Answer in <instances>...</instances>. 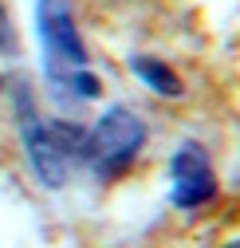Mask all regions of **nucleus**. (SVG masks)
I'll list each match as a JSON object with an SVG mask.
<instances>
[{
	"mask_svg": "<svg viewBox=\"0 0 240 248\" xmlns=\"http://www.w3.org/2000/svg\"><path fill=\"white\" fill-rule=\"evenodd\" d=\"M36 28H40V51H44V71H47L51 91H59L67 99H83V103L99 99L103 83L91 71V55H87L71 4L67 0H40Z\"/></svg>",
	"mask_w": 240,
	"mask_h": 248,
	"instance_id": "obj_1",
	"label": "nucleus"
},
{
	"mask_svg": "<svg viewBox=\"0 0 240 248\" xmlns=\"http://www.w3.org/2000/svg\"><path fill=\"white\" fill-rule=\"evenodd\" d=\"M16 114H20V138L28 150V162H32L36 177L47 189H63L71 170L83 162V134L75 122H59V118H44L28 91H20L16 99Z\"/></svg>",
	"mask_w": 240,
	"mask_h": 248,
	"instance_id": "obj_2",
	"label": "nucleus"
},
{
	"mask_svg": "<svg viewBox=\"0 0 240 248\" xmlns=\"http://www.w3.org/2000/svg\"><path fill=\"white\" fill-rule=\"evenodd\" d=\"M146 146V122L138 110L114 103L106 107L95 126L83 134V166L95 173V181H118L126 177L138 162V154Z\"/></svg>",
	"mask_w": 240,
	"mask_h": 248,
	"instance_id": "obj_3",
	"label": "nucleus"
},
{
	"mask_svg": "<svg viewBox=\"0 0 240 248\" xmlns=\"http://www.w3.org/2000/svg\"><path fill=\"white\" fill-rule=\"evenodd\" d=\"M217 197V170L201 142H181L169 158V201L181 213H197Z\"/></svg>",
	"mask_w": 240,
	"mask_h": 248,
	"instance_id": "obj_4",
	"label": "nucleus"
},
{
	"mask_svg": "<svg viewBox=\"0 0 240 248\" xmlns=\"http://www.w3.org/2000/svg\"><path fill=\"white\" fill-rule=\"evenodd\" d=\"M130 71H134V79L142 83V87H150L154 95H162V99H181V75H177L165 59H154V55H134L130 59Z\"/></svg>",
	"mask_w": 240,
	"mask_h": 248,
	"instance_id": "obj_5",
	"label": "nucleus"
},
{
	"mask_svg": "<svg viewBox=\"0 0 240 248\" xmlns=\"http://www.w3.org/2000/svg\"><path fill=\"white\" fill-rule=\"evenodd\" d=\"M0 47H16V28H12V16L0 0Z\"/></svg>",
	"mask_w": 240,
	"mask_h": 248,
	"instance_id": "obj_6",
	"label": "nucleus"
},
{
	"mask_svg": "<svg viewBox=\"0 0 240 248\" xmlns=\"http://www.w3.org/2000/svg\"><path fill=\"white\" fill-rule=\"evenodd\" d=\"M221 248H240V236H236V240H228V244H221Z\"/></svg>",
	"mask_w": 240,
	"mask_h": 248,
	"instance_id": "obj_7",
	"label": "nucleus"
},
{
	"mask_svg": "<svg viewBox=\"0 0 240 248\" xmlns=\"http://www.w3.org/2000/svg\"><path fill=\"white\" fill-rule=\"evenodd\" d=\"M0 87H4V79H0Z\"/></svg>",
	"mask_w": 240,
	"mask_h": 248,
	"instance_id": "obj_8",
	"label": "nucleus"
}]
</instances>
